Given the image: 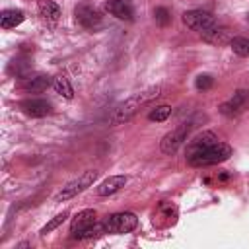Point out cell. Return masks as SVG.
Returning <instances> with one entry per match:
<instances>
[{
	"label": "cell",
	"instance_id": "ffe728a7",
	"mask_svg": "<svg viewBox=\"0 0 249 249\" xmlns=\"http://www.w3.org/2000/svg\"><path fill=\"white\" fill-rule=\"evenodd\" d=\"M169 115H171V107H169V105H158L154 111H150L148 119H150V121H158V123H161V121H165Z\"/></svg>",
	"mask_w": 249,
	"mask_h": 249
},
{
	"label": "cell",
	"instance_id": "ac0fdd59",
	"mask_svg": "<svg viewBox=\"0 0 249 249\" xmlns=\"http://www.w3.org/2000/svg\"><path fill=\"white\" fill-rule=\"evenodd\" d=\"M230 47L237 56H249V39L247 37H233Z\"/></svg>",
	"mask_w": 249,
	"mask_h": 249
},
{
	"label": "cell",
	"instance_id": "7c38bea8",
	"mask_svg": "<svg viewBox=\"0 0 249 249\" xmlns=\"http://www.w3.org/2000/svg\"><path fill=\"white\" fill-rule=\"evenodd\" d=\"M126 181H128L126 175H111V177H107L105 181L99 183L97 195H99V196H109V195L117 193L119 189H123V187L126 185Z\"/></svg>",
	"mask_w": 249,
	"mask_h": 249
},
{
	"label": "cell",
	"instance_id": "8992f818",
	"mask_svg": "<svg viewBox=\"0 0 249 249\" xmlns=\"http://www.w3.org/2000/svg\"><path fill=\"white\" fill-rule=\"evenodd\" d=\"M183 23L187 27L195 29V31H200V33L218 25L216 18L206 10H189V12H185L183 14Z\"/></svg>",
	"mask_w": 249,
	"mask_h": 249
},
{
	"label": "cell",
	"instance_id": "2e32d148",
	"mask_svg": "<svg viewBox=\"0 0 249 249\" xmlns=\"http://www.w3.org/2000/svg\"><path fill=\"white\" fill-rule=\"evenodd\" d=\"M37 6H39V14H41L47 21H53V23L58 21V18H60V8H58L56 2H53V0H39Z\"/></svg>",
	"mask_w": 249,
	"mask_h": 249
},
{
	"label": "cell",
	"instance_id": "277c9868",
	"mask_svg": "<svg viewBox=\"0 0 249 249\" xmlns=\"http://www.w3.org/2000/svg\"><path fill=\"white\" fill-rule=\"evenodd\" d=\"M101 226H103V231H105V233L121 235V233L132 231V230L138 226V218H136V214H132V212H117V214L107 216Z\"/></svg>",
	"mask_w": 249,
	"mask_h": 249
},
{
	"label": "cell",
	"instance_id": "44dd1931",
	"mask_svg": "<svg viewBox=\"0 0 249 249\" xmlns=\"http://www.w3.org/2000/svg\"><path fill=\"white\" fill-rule=\"evenodd\" d=\"M154 18H156V21H158L160 25H165V23L169 21V12H167V8H163V6L156 8V10H154Z\"/></svg>",
	"mask_w": 249,
	"mask_h": 249
},
{
	"label": "cell",
	"instance_id": "9a60e30c",
	"mask_svg": "<svg viewBox=\"0 0 249 249\" xmlns=\"http://www.w3.org/2000/svg\"><path fill=\"white\" fill-rule=\"evenodd\" d=\"M51 84H53V80H51L49 76L41 74V76H33V78H29V80H25V82H23V89H25V91H31V93H41V91H45Z\"/></svg>",
	"mask_w": 249,
	"mask_h": 249
},
{
	"label": "cell",
	"instance_id": "ba28073f",
	"mask_svg": "<svg viewBox=\"0 0 249 249\" xmlns=\"http://www.w3.org/2000/svg\"><path fill=\"white\" fill-rule=\"evenodd\" d=\"M247 107H249V91L237 89L228 101H224L220 105V113L226 117H233V115H239L241 111H245Z\"/></svg>",
	"mask_w": 249,
	"mask_h": 249
},
{
	"label": "cell",
	"instance_id": "52a82bcc",
	"mask_svg": "<svg viewBox=\"0 0 249 249\" xmlns=\"http://www.w3.org/2000/svg\"><path fill=\"white\" fill-rule=\"evenodd\" d=\"M191 123H181L177 128H173L171 132H167L163 138H161V142H160V148H161V152L163 154H175L181 146H183V142L187 140V134H189V130H191Z\"/></svg>",
	"mask_w": 249,
	"mask_h": 249
},
{
	"label": "cell",
	"instance_id": "30bf717a",
	"mask_svg": "<svg viewBox=\"0 0 249 249\" xmlns=\"http://www.w3.org/2000/svg\"><path fill=\"white\" fill-rule=\"evenodd\" d=\"M74 16H76V21L82 27H86V29H93V27H99L101 25V16L91 6H86V4L78 6L76 12H74Z\"/></svg>",
	"mask_w": 249,
	"mask_h": 249
},
{
	"label": "cell",
	"instance_id": "9c48e42d",
	"mask_svg": "<svg viewBox=\"0 0 249 249\" xmlns=\"http://www.w3.org/2000/svg\"><path fill=\"white\" fill-rule=\"evenodd\" d=\"M19 109L29 115V117H45L53 111V105L47 101V99H41V97H29V99H23L19 103Z\"/></svg>",
	"mask_w": 249,
	"mask_h": 249
},
{
	"label": "cell",
	"instance_id": "7a4b0ae2",
	"mask_svg": "<svg viewBox=\"0 0 249 249\" xmlns=\"http://www.w3.org/2000/svg\"><path fill=\"white\" fill-rule=\"evenodd\" d=\"M160 95H161V86H150V88H146V89H142V91L130 95L128 99H124L123 103H119V105L113 109V113H111V117H109V124L117 126V124H123V123H126V121H130L144 105L152 103V101L158 99Z\"/></svg>",
	"mask_w": 249,
	"mask_h": 249
},
{
	"label": "cell",
	"instance_id": "7402d4cb",
	"mask_svg": "<svg viewBox=\"0 0 249 249\" xmlns=\"http://www.w3.org/2000/svg\"><path fill=\"white\" fill-rule=\"evenodd\" d=\"M195 86H196V89H208L212 86V78L210 76H198Z\"/></svg>",
	"mask_w": 249,
	"mask_h": 249
},
{
	"label": "cell",
	"instance_id": "6da1fadb",
	"mask_svg": "<svg viewBox=\"0 0 249 249\" xmlns=\"http://www.w3.org/2000/svg\"><path fill=\"white\" fill-rule=\"evenodd\" d=\"M231 146L222 142L214 132H202L187 146V163L193 167H206L226 161L231 156Z\"/></svg>",
	"mask_w": 249,
	"mask_h": 249
},
{
	"label": "cell",
	"instance_id": "8fae6325",
	"mask_svg": "<svg viewBox=\"0 0 249 249\" xmlns=\"http://www.w3.org/2000/svg\"><path fill=\"white\" fill-rule=\"evenodd\" d=\"M105 10L111 16H115L119 19H124V21H130L132 16H134V8H132L130 0H109L105 4Z\"/></svg>",
	"mask_w": 249,
	"mask_h": 249
},
{
	"label": "cell",
	"instance_id": "e0dca14e",
	"mask_svg": "<svg viewBox=\"0 0 249 249\" xmlns=\"http://www.w3.org/2000/svg\"><path fill=\"white\" fill-rule=\"evenodd\" d=\"M53 88H54V91L56 93H60L62 97H66V99H72L74 97V89H72V86H70V82H68V78L66 76H54L53 78Z\"/></svg>",
	"mask_w": 249,
	"mask_h": 249
},
{
	"label": "cell",
	"instance_id": "4fadbf2b",
	"mask_svg": "<svg viewBox=\"0 0 249 249\" xmlns=\"http://www.w3.org/2000/svg\"><path fill=\"white\" fill-rule=\"evenodd\" d=\"M200 35H202V39H204L206 43H212V45L231 43V39H233L231 33H230V29L220 27V25H216V27H212V29H208V31H202Z\"/></svg>",
	"mask_w": 249,
	"mask_h": 249
},
{
	"label": "cell",
	"instance_id": "5b68a950",
	"mask_svg": "<svg viewBox=\"0 0 249 249\" xmlns=\"http://www.w3.org/2000/svg\"><path fill=\"white\" fill-rule=\"evenodd\" d=\"M97 177H99V171H97V169H88V171H84L80 177H76L74 181H70V183H66V185L62 187V191L56 195V202L68 200V198L76 196V195L82 193L84 189L91 187V185L97 181Z\"/></svg>",
	"mask_w": 249,
	"mask_h": 249
},
{
	"label": "cell",
	"instance_id": "5bb4252c",
	"mask_svg": "<svg viewBox=\"0 0 249 249\" xmlns=\"http://www.w3.org/2000/svg\"><path fill=\"white\" fill-rule=\"evenodd\" d=\"M23 19H25V14L21 10H16V8L4 10L0 14V25H2V29H12V27L19 25Z\"/></svg>",
	"mask_w": 249,
	"mask_h": 249
},
{
	"label": "cell",
	"instance_id": "3957f363",
	"mask_svg": "<svg viewBox=\"0 0 249 249\" xmlns=\"http://www.w3.org/2000/svg\"><path fill=\"white\" fill-rule=\"evenodd\" d=\"M70 233H72V237L84 239V237H93V235H99L105 231H103V226L97 224V212L93 208H86L72 218Z\"/></svg>",
	"mask_w": 249,
	"mask_h": 249
},
{
	"label": "cell",
	"instance_id": "d6986e66",
	"mask_svg": "<svg viewBox=\"0 0 249 249\" xmlns=\"http://www.w3.org/2000/svg\"><path fill=\"white\" fill-rule=\"evenodd\" d=\"M66 218H68V212H60V214H56V216H54L51 222H47V224L41 228V231H39V233H41V235H47V233H51V231H53L54 228H58V226H60V224H62Z\"/></svg>",
	"mask_w": 249,
	"mask_h": 249
}]
</instances>
